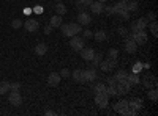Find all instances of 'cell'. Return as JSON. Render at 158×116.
<instances>
[{"instance_id":"obj_1","label":"cell","mask_w":158,"mask_h":116,"mask_svg":"<svg viewBox=\"0 0 158 116\" xmlns=\"http://www.w3.org/2000/svg\"><path fill=\"white\" fill-rule=\"evenodd\" d=\"M60 30H62V33L65 35V36H76V35H79L82 32V27L79 24H73V22H70V24H62L60 27H59Z\"/></svg>"},{"instance_id":"obj_2","label":"cell","mask_w":158,"mask_h":116,"mask_svg":"<svg viewBox=\"0 0 158 116\" xmlns=\"http://www.w3.org/2000/svg\"><path fill=\"white\" fill-rule=\"evenodd\" d=\"M131 38H133V41L138 46H144L147 43V33H146V30H138L135 33H131Z\"/></svg>"},{"instance_id":"obj_16","label":"cell","mask_w":158,"mask_h":116,"mask_svg":"<svg viewBox=\"0 0 158 116\" xmlns=\"http://www.w3.org/2000/svg\"><path fill=\"white\" fill-rule=\"evenodd\" d=\"M112 9H114L115 16H120L123 11H127V3L125 2H117L115 5H112Z\"/></svg>"},{"instance_id":"obj_33","label":"cell","mask_w":158,"mask_h":116,"mask_svg":"<svg viewBox=\"0 0 158 116\" xmlns=\"http://www.w3.org/2000/svg\"><path fill=\"white\" fill-rule=\"evenodd\" d=\"M94 91L95 93H106V85L104 83H97L94 86Z\"/></svg>"},{"instance_id":"obj_49","label":"cell","mask_w":158,"mask_h":116,"mask_svg":"<svg viewBox=\"0 0 158 116\" xmlns=\"http://www.w3.org/2000/svg\"><path fill=\"white\" fill-rule=\"evenodd\" d=\"M98 2H101V3H104V2H108V0H98Z\"/></svg>"},{"instance_id":"obj_27","label":"cell","mask_w":158,"mask_h":116,"mask_svg":"<svg viewBox=\"0 0 158 116\" xmlns=\"http://www.w3.org/2000/svg\"><path fill=\"white\" fill-rule=\"evenodd\" d=\"M67 11H68V9H67V6H65V5H63L62 2H59V3L56 5V13H57L59 16H63V14H67Z\"/></svg>"},{"instance_id":"obj_23","label":"cell","mask_w":158,"mask_h":116,"mask_svg":"<svg viewBox=\"0 0 158 116\" xmlns=\"http://www.w3.org/2000/svg\"><path fill=\"white\" fill-rule=\"evenodd\" d=\"M94 38H95L98 43H103V41L108 39V35H106V32H104V30H97L94 33Z\"/></svg>"},{"instance_id":"obj_8","label":"cell","mask_w":158,"mask_h":116,"mask_svg":"<svg viewBox=\"0 0 158 116\" xmlns=\"http://www.w3.org/2000/svg\"><path fill=\"white\" fill-rule=\"evenodd\" d=\"M115 88H117V93H118V94H128L130 89H131V85L128 83L127 79H122V80L117 82Z\"/></svg>"},{"instance_id":"obj_43","label":"cell","mask_w":158,"mask_h":116,"mask_svg":"<svg viewBox=\"0 0 158 116\" xmlns=\"http://www.w3.org/2000/svg\"><path fill=\"white\" fill-rule=\"evenodd\" d=\"M141 69H142V64H141V63H136L135 66H133V72H135V74H138Z\"/></svg>"},{"instance_id":"obj_36","label":"cell","mask_w":158,"mask_h":116,"mask_svg":"<svg viewBox=\"0 0 158 116\" xmlns=\"http://www.w3.org/2000/svg\"><path fill=\"white\" fill-rule=\"evenodd\" d=\"M59 74H60V77H62V79H67V77H70V75H71L70 69H67V68H63V69H62Z\"/></svg>"},{"instance_id":"obj_22","label":"cell","mask_w":158,"mask_h":116,"mask_svg":"<svg viewBox=\"0 0 158 116\" xmlns=\"http://www.w3.org/2000/svg\"><path fill=\"white\" fill-rule=\"evenodd\" d=\"M127 107H128V100H125V99H123V100H118L117 104H114V107H112V108H114V111H115V113H120V111H122L123 108H127Z\"/></svg>"},{"instance_id":"obj_21","label":"cell","mask_w":158,"mask_h":116,"mask_svg":"<svg viewBox=\"0 0 158 116\" xmlns=\"http://www.w3.org/2000/svg\"><path fill=\"white\" fill-rule=\"evenodd\" d=\"M127 80H128V83L131 85V86H135V85H139L141 83V79H139V75L138 74H130V75H127Z\"/></svg>"},{"instance_id":"obj_13","label":"cell","mask_w":158,"mask_h":116,"mask_svg":"<svg viewBox=\"0 0 158 116\" xmlns=\"http://www.w3.org/2000/svg\"><path fill=\"white\" fill-rule=\"evenodd\" d=\"M90 11H92V14H101L103 13V8H104V3L98 2V0H94V2L90 3Z\"/></svg>"},{"instance_id":"obj_26","label":"cell","mask_w":158,"mask_h":116,"mask_svg":"<svg viewBox=\"0 0 158 116\" xmlns=\"http://www.w3.org/2000/svg\"><path fill=\"white\" fill-rule=\"evenodd\" d=\"M139 8V3L136 2V0H128V2H127V11H136Z\"/></svg>"},{"instance_id":"obj_7","label":"cell","mask_w":158,"mask_h":116,"mask_svg":"<svg viewBox=\"0 0 158 116\" xmlns=\"http://www.w3.org/2000/svg\"><path fill=\"white\" fill-rule=\"evenodd\" d=\"M84 44H85V39L84 38H81V36H71V41H70V47L73 49V50H76V52H79L82 47H84Z\"/></svg>"},{"instance_id":"obj_3","label":"cell","mask_w":158,"mask_h":116,"mask_svg":"<svg viewBox=\"0 0 158 116\" xmlns=\"http://www.w3.org/2000/svg\"><path fill=\"white\" fill-rule=\"evenodd\" d=\"M147 25H149V21L146 17H139L135 22H131V33H135L138 30H146Z\"/></svg>"},{"instance_id":"obj_24","label":"cell","mask_w":158,"mask_h":116,"mask_svg":"<svg viewBox=\"0 0 158 116\" xmlns=\"http://www.w3.org/2000/svg\"><path fill=\"white\" fill-rule=\"evenodd\" d=\"M141 83H142L144 86H146L147 89H149V88H153V86L156 85V82H155V77H150V79H149V75L146 77V79H142V80H141Z\"/></svg>"},{"instance_id":"obj_12","label":"cell","mask_w":158,"mask_h":116,"mask_svg":"<svg viewBox=\"0 0 158 116\" xmlns=\"http://www.w3.org/2000/svg\"><path fill=\"white\" fill-rule=\"evenodd\" d=\"M79 52H81V58L85 60V61H90L92 58H94V55H95V50L92 47H82Z\"/></svg>"},{"instance_id":"obj_18","label":"cell","mask_w":158,"mask_h":116,"mask_svg":"<svg viewBox=\"0 0 158 116\" xmlns=\"http://www.w3.org/2000/svg\"><path fill=\"white\" fill-rule=\"evenodd\" d=\"M128 107L133 110L135 113H139V110H141V107H142V100H141V99L131 100V102H128Z\"/></svg>"},{"instance_id":"obj_5","label":"cell","mask_w":158,"mask_h":116,"mask_svg":"<svg viewBox=\"0 0 158 116\" xmlns=\"http://www.w3.org/2000/svg\"><path fill=\"white\" fill-rule=\"evenodd\" d=\"M100 68L103 72H109L111 69L117 68V58H108V60H101L100 61Z\"/></svg>"},{"instance_id":"obj_42","label":"cell","mask_w":158,"mask_h":116,"mask_svg":"<svg viewBox=\"0 0 158 116\" xmlns=\"http://www.w3.org/2000/svg\"><path fill=\"white\" fill-rule=\"evenodd\" d=\"M82 35H84V36H82L84 39H89V38H94V33H92L90 30H84V33H82Z\"/></svg>"},{"instance_id":"obj_51","label":"cell","mask_w":158,"mask_h":116,"mask_svg":"<svg viewBox=\"0 0 158 116\" xmlns=\"http://www.w3.org/2000/svg\"><path fill=\"white\" fill-rule=\"evenodd\" d=\"M56 2H62V0H56Z\"/></svg>"},{"instance_id":"obj_34","label":"cell","mask_w":158,"mask_h":116,"mask_svg":"<svg viewBox=\"0 0 158 116\" xmlns=\"http://www.w3.org/2000/svg\"><path fill=\"white\" fill-rule=\"evenodd\" d=\"M22 25H24V24H22V21H21V19H15V21L11 22V27L15 28V30H19V28H22Z\"/></svg>"},{"instance_id":"obj_10","label":"cell","mask_w":158,"mask_h":116,"mask_svg":"<svg viewBox=\"0 0 158 116\" xmlns=\"http://www.w3.org/2000/svg\"><path fill=\"white\" fill-rule=\"evenodd\" d=\"M24 28L27 32H30V33H33V32H36L40 28V22L36 19H27L24 22Z\"/></svg>"},{"instance_id":"obj_14","label":"cell","mask_w":158,"mask_h":116,"mask_svg":"<svg viewBox=\"0 0 158 116\" xmlns=\"http://www.w3.org/2000/svg\"><path fill=\"white\" fill-rule=\"evenodd\" d=\"M90 22H92V17H90L89 13H85V11L79 13V16H77V24L79 25H89Z\"/></svg>"},{"instance_id":"obj_48","label":"cell","mask_w":158,"mask_h":116,"mask_svg":"<svg viewBox=\"0 0 158 116\" xmlns=\"http://www.w3.org/2000/svg\"><path fill=\"white\" fill-rule=\"evenodd\" d=\"M35 13H38V14H41V13H43V8H41V6H36V8H35Z\"/></svg>"},{"instance_id":"obj_50","label":"cell","mask_w":158,"mask_h":116,"mask_svg":"<svg viewBox=\"0 0 158 116\" xmlns=\"http://www.w3.org/2000/svg\"><path fill=\"white\" fill-rule=\"evenodd\" d=\"M120 2H125V3H127V2H128V0H120Z\"/></svg>"},{"instance_id":"obj_4","label":"cell","mask_w":158,"mask_h":116,"mask_svg":"<svg viewBox=\"0 0 158 116\" xmlns=\"http://www.w3.org/2000/svg\"><path fill=\"white\" fill-rule=\"evenodd\" d=\"M95 104L100 108H106L109 105V96L106 93H95Z\"/></svg>"},{"instance_id":"obj_17","label":"cell","mask_w":158,"mask_h":116,"mask_svg":"<svg viewBox=\"0 0 158 116\" xmlns=\"http://www.w3.org/2000/svg\"><path fill=\"white\" fill-rule=\"evenodd\" d=\"M46 54H48V46H46L44 43H38V44L35 46V55L43 57V55H46Z\"/></svg>"},{"instance_id":"obj_35","label":"cell","mask_w":158,"mask_h":116,"mask_svg":"<svg viewBox=\"0 0 158 116\" xmlns=\"http://www.w3.org/2000/svg\"><path fill=\"white\" fill-rule=\"evenodd\" d=\"M108 57L109 58H117L118 57V50L117 49H109L108 50Z\"/></svg>"},{"instance_id":"obj_46","label":"cell","mask_w":158,"mask_h":116,"mask_svg":"<svg viewBox=\"0 0 158 116\" xmlns=\"http://www.w3.org/2000/svg\"><path fill=\"white\" fill-rule=\"evenodd\" d=\"M108 85H117V80L114 79V77H109V79H108Z\"/></svg>"},{"instance_id":"obj_44","label":"cell","mask_w":158,"mask_h":116,"mask_svg":"<svg viewBox=\"0 0 158 116\" xmlns=\"http://www.w3.org/2000/svg\"><path fill=\"white\" fill-rule=\"evenodd\" d=\"M52 33V27H51V25H46V27H44V35H51Z\"/></svg>"},{"instance_id":"obj_32","label":"cell","mask_w":158,"mask_h":116,"mask_svg":"<svg viewBox=\"0 0 158 116\" xmlns=\"http://www.w3.org/2000/svg\"><path fill=\"white\" fill-rule=\"evenodd\" d=\"M127 75H128V74H127V72H125L123 69H120V71H117V72H115L114 79H115V80L118 82V80H122V79H127Z\"/></svg>"},{"instance_id":"obj_20","label":"cell","mask_w":158,"mask_h":116,"mask_svg":"<svg viewBox=\"0 0 158 116\" xmlns=\"http://www.w3.org/2000/svg\"><path fill=\"white\" fill-rule=\"evenodd\" d=\"M49 25H51L52 28H59L60 25H62V16H59V14L52 16V17H51V21H49Z\"/></svg>"},{"instance_id":"obj_37","label":"cell","mask_w":158,"mask_h":116,"mask_svg":"<svg viewBox=\"0 0 158 116\" xmlns=\"http://www.w3.org/2000/svg\"><path fill=\"white\" fill-rule=\"evenodd\" d=\"M10 89H11V91H19V89H21V83H19V82L11 83V85H10Z\"/></svg>"},{"instance_id":"obj_39","label":"cell","mask_w":158,"mask_h":116,"mask_svg":"<svg viewBox=\"0 0 158 116\" xmlns=\"http://www.w3.org/2000/svg\"><path fill=\"white\" fill-rule=\"evenodd\" d=\"M117 33L125 38V36L128 35V28H125V27H118V28H117Z\"/></svg>"},{"instance_id":"obj_45","label":"cell","mask_w":158,"mask_h":116,"mask_svg":"<svg viewBox=\"0 0 158 116\" xmlns=\"http://www.w3.org/2000/svg\"><path fill=\"white\" fill-rule=\"evenodd\" d=\"M79 2H81L84 6H90V3L94 2V0H79Z\"/></svg>"},{"instance_id":"obj_38","label":"cell","mask_w":158,"mask_h":116,"mask_svg":"<svg viewBox=\"0 0 158 116\" xmlns=\"http://www.w3.org/2000/svg\"><path fill=\"white\" fill-rule=\"evenodd\" d=\"M103 13H106V14H114V9H112V6L111 5H104V8H103Z\"/></svg>"},{"instance_id":"obj_29","label":"cell","mask_w":158,"mask_h":116,"mask_svg":"<svg viewBox=\"0 0 158 116\" xmlns=\"http://www.w3.org/2000/svg\"><path fill=\"white\" fill-rule=\"evenodd\" d=\"M101 60H103V58H101V54H97V52H95L94 58L90 60V61H92V68H98V64H100Z\"/></svg>"},{"instance_id":"obj_31","label":"cell","mask_w":158,"mask_h":116,"mask_svg":"<svg viewBox=\"0 0 158 116\" xmlns=\"http://www.w3.org/2000/svg\"><path fill=\"white\" fill-rule=\"evenodd\" d=\"M106 94H108V96H118L115 85H109V86H106Z\"/></svg>"},{"instance_id":"obj_19","label":"cell","mask_w":158,"mask_h":116,"mask_svg":"<svg viewBox=\"0 0 158 116\" xmlns=\"http://www.w3.org/2000/svg\"><path fill=\"white\" fill-rule=\"evenodd\" d=\"M73 79H74L77 83H85V80H84V69H76V71H73Z\"/></svg>"},{"instance_id":"obj_28","label":"cell","mask_w":158,"mask_h":116,"mask_svg":"<svg viewBox=\"0 0 158 116\" xmlns=\"http://www.w3.org/2000/svg\"><path fill=\"white\" fill-rule=\"evenodd\" d=\"M147 27H149L150 33L156 38V36H158V24H156V21H152V22H150V25H147Z\"/></svg>"},{"instance_id":"obj_11","label":"cell","mask_w":158,"mask_h":116,"mask_svg":"<svg viewBox=\"0 0 158 116\" xmlns=\"http://www.w3.org/2000/svg\"><path fill=\"white\" fill-rule=\"evenodd\" d=\"M60 80H62V77H60L59 72H51V74L48 75V85H49V86H57V85H60Z\"/></svg>"},{"instance_id":"obj_41","label":"cell","mask_w":158,"mask_h":116,"mask_svg":"<svg viewBox=\"0 0 158 116\" xmlns=\"http://www.w3.org/2000/svg\"><path fill=\"white\" fill-rule=\"evenodd\" d=\"M120 19H123V21H130V11H123L120 16H118Z\"/></svg>"},{"instance_id":"obj_25","label":"cell","mask_w":158,"mask_h":116,"mask_svg":"<svg viewBox=\"0 0 158 116\" xmlns=\"http://www.w3.org/2000/svg\"><path fill=\"white\" fill-rule=\"evenodd\" d=\"M10 82L8 80H2L0 82V94H6V93H10Z\"/></svg>"},{"instance_id":"obj_15","label":"cell","mask_w":158,"mask_h":116,"mask_svg":"<svg viewBox=\"0 0 158 116\" xmlns=\"http://www.w3.org/2000/svg\"><path fill=\"white\" fill-rule=\"evenodd\" d=\"M84 80L85 82H94L97 80V69L95 68H90L84 71Z\"/></svg>"},{"instance_id":"obj_40","label":"cell","mask_w":158,"mask_h":116,"mask_svg":"<svg viewBox=\"0 0 158 116\" xmlns=\"http://www.w3.org/2000/svg\"><path fill=\"white\" fill-rule=\"evenodd\" d=\"M147 21H156V14H155V11H149V14H147V17H146Z\"/></svg>"},{"instance_id":"obj_30","label":"cell","mask_w":158,"mask_h":116,"mask_svg":"<svg viewBox=\"0 0 158 116\" xmlns=\"http://www.w3.org/2000/svg\"><path fill=\"white\" fill-rule=\"evenodd\" d=\"M147 96H149V99H150V100L156 102V99H158V91H156V88H149Z\"/></svg>"},{"instance_id":"obj_47","label":"cell","mask_w":158,"mask_h":116,"mask_svg":"<svg viewBox=\"0 0 158 116\" xmlns=\"http://www.w3.org/2000/svg\"><path fill=\"white\" fill-rule=\"evenodd\" d=\"M44 114H46V116H54V114H56V111H52V110H46V111H44Z\"/></svg>"},{"instance_id":"obj_9","label":"cell","mask_w":158,"mask_h":116,"mask_svg":"<svg viewBox=\"0 0 158 116\" xmlns=\"http://www.w3.org/2000/svg\"><path fill=\"white\" fill-rule=\"evenodd\" d=\"M8 100H10V104H11L13 107H21V105H22V96H21L19 91H11Z\"/></svg>"},{"instance_id":"obj_6","label":"cell","mask_w":158,"mask_h":116,"mask_svg":"<svg viewBox=\"0 0 158 116\" xmlns=\"http://www.w3.org/2000/svg\"><path fill=\"white\" fill-rule=\"evenodd\" d=\"M138 44L133 41V38H131V33H128L125 36V50L128 54H136V50H138Z\"/></svg>"}]
</instances>
